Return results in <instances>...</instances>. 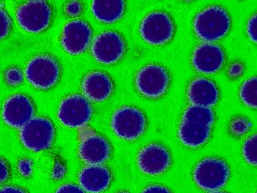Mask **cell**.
I'll list each match as a JSON object with an SVG mask.
<instances>
[{"instance_id":"obj_1","label":"cell","mask_w":257,"mask_h":193,"mask_svg":"<svg viewBox=\"0 0 257 193\" xmlns=\"http://www.w3.org/2000/svg\"><path fill=\"white\" fill-rule=\"evenodd\" d=\"M230 19L227 11L219 6H211L199 12L195 16L193 27L197 35L203 41L218 40L228 31Z\"/></svg>"},{"instance_id":"obj_2","label":"cell","mask_w":257,"mask_h":193,"mask_svg":"<svg viewBox=\"0 0 257 193\" xmlns=\"http://www.w3.org/2000/svg\"><path fill=\"white\" fill-rule=\"evenodd\" d=\"M229 174V168L224 160L210 157L197 164L193 171V179L200 188L214 190L225 185Z\"/></svg>"},{"instance_id":"obj_3","label":"cell","mask_w":257,"mask_h":193,"mask_svg":"<svg viewBox=\"0 0 257 193\" xmlns=\"http://www.w3.org/2000/svg\"><path fill=\"white\" fill-rule=\"evenodd\" d=\"M60 67L52 56L42 55L32 58L25 70L28 81L35 87L47 89L54 86L59 79Z\"/></svg>"},{"instance_id":"obj_4","label":"cell","mask_w":257,"mask_h":193,"mask_svg":"<svg viewBox=\"0 0 257 193\" xmlns=\"http://www.w3.org/2000/svg\"><path fill=\"white\" fill-rule=\"evenodd\" d=\"M55 135L51 122L47 118L33 117L21 128L19 136L23 145L28 149L39 152L49 148Z\"/></svg>"},{"instance_id":"obj_5","label":"cell","mask_w":257,"mask_h":193,"mask_svg":"<svg viewBox=\"0 0 257 193\" xmlns=\"http://www.w3.org/2000/svg\"><path fill=\"white\" fill-rule=\"evenodd\" d=\"M146 119L139 109L122 107L113 113L111 126L115 134L126 140H133L140 136L146 127Z\"/></svg>"},{"instance_id":"obj_6","label":"cell","mask_w":257,"mask_h":193,"mask_svg":"<svg viewBox=\"0 0 257 193\" xmlns=\"http://www.w3.org/2000/svg\"><path fill=\"white\" fill-rule=\"evenodd\" d=\"M142 38L153 45H162L172 38L174 27L169 16L161 11L152 12L142 20L140 26Z\"/></svg>"},{"instance_id":"obj_7","label":"cell","mask_w":257,"mask_h":193,"mask_svg":"<svg viewBox=\"0 0 257 193\" xmlns=\"http://www.w3.org/2000/svg\"><path fill=\"white\" fill-rule=\"evenodd\" d=\"M19 26L29 33L40 32L48 26L51 9L44 1H31L20 5L16 13Z\"/></svg>"},{"instance_id":"obj_8","label":"cell","mask_w":257,"mask_h":193,"mask_svg":"<svg viewBox=\"0 0 257 193\" xmlns=\"http://www.w3.org/2000/svg\"><path fill=\"white\" fill-rule=\"evenodd\" d=\"M169 82L167 71L165 68L157 64L146 65L136 74V85L138 90L148 98H155L163 95Z\"/></svg>"},{"instance_id":"obj_9","label":"cell","mask_w":257,"mask_h":193,"mask_svg":"<svg viewBox=\"0 0 257 193\" xmlns=\"http://www.w3.org/2000/svg\"><path fill=\"white\" fill-rule=\"evenodd\" d=\"M92 113V107L88 100L82 95L73 94L61 101L58 117L62 124L74 128L86 124Z\"/></svg>"},{"instance_id":"obj_10","label":"cell","mask_w":257,"mask_h":193,"mask_svg":"<svg viewBox=\"0 0 257 193\" xmlns=\"http://www.w3.org/2000/svg\"><path fill=\"white\" fill-rule=\"evenodd\" d=\"M125 49L121 37L115 32L105 31L93 39L91 52L95 59L101 63L110 64L118 60Z\"/></svg>"},{"instance_id":"obj_11","label":"cell","mask_w":257,"mask_h":193,"mask_svg":"<svg viewBox=\"0 0 257 193\" xmlns=\"http://www.w3.org/2000/svg\"><path fill=\"white\" fill-rule=\"evenodd\" d=\"M91 36L92 31L86 22L81 20H73L64 26L61 43L67 53L77 55L88 48Z\"/></svg>"},{"instance_id":"obj_12","label":"cell","mask_w":257,"mask_h":193,"mask_svg":"<svg viewBox=\"0 0 257 193\" xmlns=\"http://www.w3.org/2000/svg\"><path fill=\"white\" fill-rule=\"evenodd\" d=\"M171 156L163 145L149 144L141 149L137 156L140 170L149 175H158L167 170L171 164Z\"/></svg>"},{"instance_id":"obj_13","label":"cell","mask_w":257,"mask_h":193,"mask_svg":"<svg viewBox=\"0 0 257 193\" xmlns=\"http://www.w3.org/2000/svg\"><path fill=\"white\" fill-rule=\"evenodd\" d=\"M34 115L31 100L22 94H15L8 98L4 104L2 116L5 122L15 128H21Z\"/></svg>"},{"instance_id":"obj_14","label":"cell","mask_w":257,"mask_h":193,"mask_svg":"<svg viewBox=\"0 0 257 193\" xmlns=\"http://www.w3.org/2000/svg\"><path fill=\"white\" fill-rule=\"evenodd\" d=\"M224 59V53L220 47L206 42L195 48L192 54V63L198 71L212 74L220 69Z\"/></svg>"},{"instance_id":"obj_15","label":"cell","mask_w":257,"mask_h":193,"mask_svg":"<svg viewBox=\"0 0 257 193\" xmlns=\"http://www.w3.org/2000/svg\"><path fill=\"white\" fill-rule=\"evenodd\" d=\"M110 147L102 136L91 135L83 139L79 145L78 153L86 163L94 165L102 163L109 157Z\"/></svg>"},{"instance_id":"obj_16","label":"cell","mask_w":257,"mask_h":193,"mask_svg":"<svg viewBox=\"0 0 257 193\" xmlns=\"http://www.w3.org/2000/svg\"><path fill=\"white\" fill-rule=\"evenodd\" d=\"M187 94L191 104L205 107L215 105L218 99V91L214 83L204 78L192 80L188 87Z\"/></svg>"},{"instance_id":"obj_17","label":"cell","mask_w":257,"mask_h":193,"mask_svg":"<svg viewBox=\"0 0 257 193\" xmlns=\"http://www.w3.org/2000/svg\"><path fill=\"white\" fill-rule=\"evenodd\" d=\"M82 89L88 99L100 102L104 101L110 94L112 83L110 78L104 72L93 71L84 77Z\"/></svg>"},{"instance_id":"obj_18","label":"cell","mask_w":257,"mask_h":193,"mask_svg":"<svg viewBox=\"0 0 257 193\" xmlns=\"http://www.w3.org/2000/svg\"><path fill=\"white\" fill-rule=\"evenodd\" d=\"M110 174L105 167L89 165L82 169L79 175V182L82 188L89 193H99L108 187Z\"/></svg>"},{"instance_id":"obj_19","label":"cell","mask_w":257,"mask_h":193,"mask_svg":"<svg viewBox=\"0 0 257 193\" xmlns=\"http://www.w3.org/2000/svg\"><path fill=\"white\" fill-rule=\"evenodd\" d=\"M211 127L182 120L178 129L181 142L191 147H196L205 143L209 137Z\"/></svg>"},{"instance_id":"obj_20","label":"cell","mask_w":257,"mask_h":193,"mask_svg":"<svg viewBox=\"0 0 257 193\" xmlns=\"http://www.w3.org/2000/svg\"><path fill=\"white\" fill-rule=\"evenodd\" d=\"M91 9L94 16L99 21L112 23L122 17L124 10L123 1H93Z\"/></svg>"},{"instance_id":"obj_21","label":"cell","mask_w":257,"mask_h":193,"mask_svg":"<svg viewBox=\"0 0 257 193\" xmlns=\"http://www.w3.org/2000/svg\"><path fill=\"white\" fill-rule=\"evenodd\" d=\"M214 119V113L210 108L196 105L188 107L182 116L183 120L210 127Z\"/></svg>"},{"instance_id":"obj_22","label":"cell","mask_w":257,"mask_h":193,"mask_svg":"<svg viewBox=\"0 0 257 193\" xmlns=\"http://www.w3.org/2000/svg\"><path fill=\"white\" fill-rule=\"evenodd\" d=\"M257 78L255 76L246 80L239 89V96L247 107L256 109L257 106Z\"/></svg>"},{"instance_id":"obj_23","label":"cell","mask_w":257,"mask_h":193,"mask_svg":"<svg viewBox=\"0 0 257 193\" xmlns=\"http://www.w3.org/2000/svg\"><path fill=\"white\" fill-rule=\"evenodd\" d=\"M257 136L255 134L246 139L242 146V154L246 162L251 165L256 166Z\"/></svg>"},{"instance_id":"obj_24","label":"cell","mask_w":257,"mask_h":193,"mask_svg":"<svg viewBox=\"0 0 257 193\" xmlns=\"http://www.w3.org/2000/svg\"><path fill=\"white\" fill-rule=\"evenodd\" d=\"M249 122L244 117L235 119L231 122L230 127L231 132L235 135L243 134L249 130Z\"/></svg>"},{"instance_id":"obj_25","label":"cell","mask_w":257,"mask_h":193,"mask_svg":"<svg viewBox=\"0 0 257 193\" xmlns=\"http://www.w3.org/2000/svg\"><path fill=\"white\" fill-rule=\"evenodd\" d=\"M5 78L8 84L12 86H16L21 83L23 80L24 76L19 69L11 67L6 71Z\"/></svg>"},{"instance_id":"obj_26","label":"cell","mask_w":257,"mask_h":193,"mask_svg":"<svg viewBox=\"0 0 257 193\" xmlns=\"http://www.w3.org/2000/svg\"><path fill=\"white\" fill-rule=\"evenodd\" d=\"M11 25V20L7 12L0 8V40L8 34Z\"/></svg>"},{"instance_id":"obj_27","label":"cell","mask_w":257,"mask_h":193,"mask_svg":"<svg viewBox=\"0 0 257 193\" xmlns=\"http://www.w3.org/2000/svg\"><path fill=\"white\" fill-rule=\"evenodd\" d=\"M256 14H254L249 19L246 25L247 33L250 40L254 43L256 42Z\"/></svg>"},{"instance_id":"obj_28","label":"cell","mask_w":257,"mask_h":193,"mask_svg":"<svg viewBox=\"0 0 257 193\" xmlns=\"http://www.w3.org/2000/svg\"><path fill=\"white\" fill-rule=\"evenodd\" d=\"M82 7L80 2L72 1L66 4L65 10L69 16L74 17L79 15L81 12Z\"/></svg>"},{"instance_id":"obj_29","label":"cell","mask_w":257,"mask_h":193,"mask_svg":"<svg viewBox=\"0 0 257 193\" xmlns=\"http://www.w3.org/2000/svg\"><path fill=\"white\" fill-rule=\"evenodd\" d=\"M32 161L29 159L20 160L18 163V168L21 174L25 176H30L32 173Z\"/></svg>"},{"instance_id":"obj_30","label":"cell","mask_w":257,"mask_h":193,"mask_svg":"<svg viewBox=\"0 0 257 193\" xmlns=\"http://www.w3.org/2000/svg\"><path fill=\"white\" fill-rule=\"evenodd\" d=\"M55 193H85L79 186L73 184H66L60 186Z\"/></svg>"},{"instance_id":"obj_31","label":"cell","mask_w":257,"mask_h":193,"mask_svg":"<svg viewBox=\"0 0 257 193\" xmlns=\"http://www.w3.org/2000/svg\"><path fill=\"white\" fill-rule=\"evenodd\" d=\"M141 193H171V192L165 186L155 184L147 187Z\"/></svg>"},{"instance_id":"obj_32","label":"cell","mask_w":257,"mask_h":193,"mask_svg":"<svg viewBox=\"0 0 257 193\" xmlns=\"http://www.w3.org/2000/svg\"><path fill=\"white\" fill-rule=\"evenodd\" d=\"M9 176L8 167L6 162L0 158V183L7 180Z\"/></svg>"},{"instance_id":"obj_33","label":"cell","mask_w":257,"mask_h":193,"mask_svg":"<svg viewBox=\"0 0 257 193\" xmlns=\"http://www.w3.org/2000/svg\"><path fill=\"white\" fill-rule=\"evenodd\" d=\"M0 193H26V192L20 187L9 186L0 189Z\"/></svg>"},{"instance_id":"obj_34","label":"cell","mask_w":257,"mask_h":193,"mask_svg":"<svg viewBox=\"0 0 257 193\" xmlns=\"http://www.w3.org/2000/svg\"><path fill=\"white\" fill-rule=\"evenodd\" d=\"M210 193H227V192H224V191H215L211 192Z\"/></svg>"},{"instance_id":"obj_35","label":"cell","mask_w":257,"mask_h":193,"mask_svg":"<svg viewBox=\"0 0 257 193\" xmlns=\"http://www.w3.org/2000/svg\"><path fill=\"white\" fill-rule=\"evenodd\" d=\"M119 193H128V192H119Z\"/></svg>"}]
</instances>
